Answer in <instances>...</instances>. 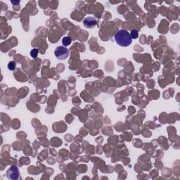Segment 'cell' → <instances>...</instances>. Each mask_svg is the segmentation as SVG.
<instances>
[{
  "label": "cell",
  "mask_w": 180,
  "mask_h": 180,
  "mask_svg": "<svg viewBox=\"0 0 180 180\" xmlns=\"http://www.w3.org/2000/svg\"><path fill=\"white\" fill-rule=\"evenodd\" d=\"M15 67H16V63H15V62H13V61L9 63V65H8V68H9V69L10 70H13L14 69H15Z\"/></svg>",
  "instance_id": "ba28073f"
},
{
  "label": "cell",
  "mask_w": 180,
  "mask_h": 180,
  "mask_svg": "<svg viewBox=\"0 0 180 180\" xmlns=\"http://www.w3.org/2000/svg\"><path fill=\"white\" fill-rule=\"evenodd\" d=\"M83 25L87 28H93L97 25V20L94 17H87L83 20Z\"/></svg>",
  "instance_id": "277c9868"
},
{
  "label": "cell",
  "mask_w": 180,
  "mask_h": 180,
  "mask_svg": "<svg viewBox=\"0 0 180 180\" xmlns=\"http://www.w3.org/2000/svg\"><path fill=\"white\" fill-rule=\"evenodd\" d=\"M38 52H39L38 49H33L31 51L30 55L33 59H36L37 55H38Z\"/></svg>",
  "instance_id": "8992f818"
},
{
  "label": "cell",
  "mask_w": 180,
  "mask_h": 180,
  "mask_svg": "<svg viewBox=\"0 0 180 180\" xmlns=\"http://www.w3.org/2000/svg\"><path fill=\"white\" fill-rule=\"evenodd\" d=\"M130 36H131V37H132V39L138 38L139 34H138V32H137V30H132V32H131V33H130Z\"/></svg>",
  "instance_id": "52a82bcc"
},
{
  "label": "cell",
  "mask_w": 180,
  "mask_h": 180,
  "mask_svg": "<svg viewBox=\"0 0 180 180\" xmlns=\"http://www.w3.org/2000/svg\"><path fill=\"white\" fill-rule=\"evenodd\" d=\"M69 50L64 46L57 47L54 50V55L59 60H65L69 56Z\"/></svg>",
  "instance_id": "7a4b0ae2"
},
{
  "label": "cell",
  "mask_w": 180,
  "mask_h": 180,
  "mask_svg": "<svg viewBox=\"0 0 180 180\" xmlns=\"http://www.w3.org/2000/svg\"><path fill=\"white\" fill-rule=\"evenodd\" d=\"M7 177L11 180H17L20 179V173L18 168L15 165L10 167L7 172Z\"/></svg>",
  "instance_id": "3957f363"
},
{
  "label": "cell",
  "mask_w": 180,
  "mask_h": 180,
  "mask_svg": "<svg viewBox=\"0 0 180 180\" xmlns=\"http://www.w3.org/2000/svg\"><path fill=\"white\" fill-rule=\"evenodd\" d=\"M71 42L72 40L70 37H65L62 40V44L64 47L69 46L70 44H71Z\"/></svg>",
  "instance_id": "5b68a950"
},
{
  "label": "cell",
  "mask_w": 180,
  "mask_h": 180,
  "mask_svg": "<svg viewBox=\"0 0 180 180\" xmlns=\"http://www.w3.org/2000/svg\"><path fill=\"white\" fill-rule=\"evenodd\" d=\"M115 40L119 46L127 47L132 44V39L130 34L126 30H120L115 35Z\"/></svg>",
  "instance_id": "6da1fadb"
}]
</instances>
